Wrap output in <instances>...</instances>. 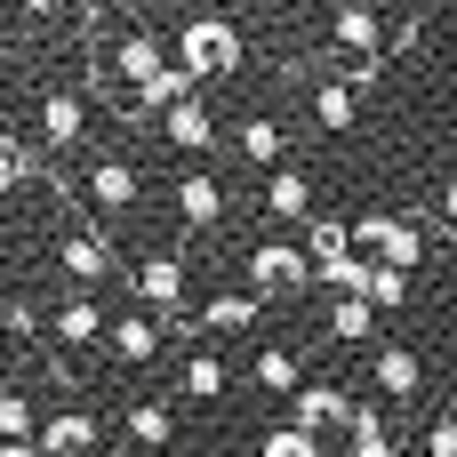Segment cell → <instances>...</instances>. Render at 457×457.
<instances>
[{"instance_id": "1", "label": "cell", "mask_w": 457, "mask_h": 457, "mask_svg": "<svg viewBox=\"0 0 457 457\" xmlns=\"http://www.w3.org/2000/svg\"><path fill=\"white\" fill-rule=\"evenodd\" d=\"M241 56H249L241 24H233V16H217V8H209V16H185V24H177V64H185L193 80H225Z\"/></svg>"}, {"instance_id": "2", "label": "cell", "mask_w": 457, "mask_h": 457, "mask_svg": "<svg viewBox=\"0 0 457 457\" xmlns=\"http://www.w3.org/2000/svg\"><path fill=\"white\" fill-rule=\"evenodd\" d=\"M353 249H361L370 265L418 273V265H426V225L402 217V209H370V217H353Z\"/></svg>"}, {"instance_id": "3", "label": "cell", "mask_w": 457, "mask_h": 457, "mask_svg": "<svg viewBox=\"0 0 457 457\" xmlns=\"http://www.w3.org/2000/svg\"><path fill=\"white\" fill-rule=\"evenodd\" d=\"M241 265H249V297H297V289H313V281H321V273H313V257H305L297 241H281V233L249 241V249H241Z\"/></svg>"}, {"instance_id": "4", "label": "cell", "mask_w": 457, "mask_h": 457, "mask_svg": "<svg viewBox=\"0 0 457 457\" xmlns=\"http://www.w3.org/2000/svg\"><path fill=\"white\" fill-rule=\"evenodd\" d=\"M169 64H177V48H161V40L145 32V24H129V32L112 40V56H104V80L137 96V88H153V80H161ZM129 96H120V104H129Z\"/></svg>"}, {"instance_id": "5", "label": "cell", "mask_w": 457, "mask_h": 457, "mask_svg": "<svg viewBox=\"0 0 457 457\" xmlns=\"http://www.w3.org/2000/svg\"><path fill=\"white\" fill-rule=\"evenodd\" d=\"M129 289H137V305L169 329V321H185V257H169V249H153V257H137V273H129Z\"/></svg>"}, {"instance_id": "6", "label": "cell", "mask_w": 457, "mask_h": 457, "mask_svg": "<svg viewBox=\"0 0 457 457\" xmlns=\"http://www.w3.org/2000/svg\"><path fill=\"white\" fill-rule=\"evenodd\" d=\"M40 321H48L40 337H48V345H64V353H80V345H104V337H112V313H104V305H96L88 289L56 297V305H48Z\"/></svg>"}, {"instance_id": "7", "label": "cell", "mask_w": 457, "mask_h": 457, "mask_svg": "<svg viewBox=\"0 0 457 457\" xmlns=\"http://www.w3.org/2000/svg\"><path fill=\"white\" fill-rule=\"evenodd\" d=\"M48 257H56V273H64L72 289H96V281H112V273H120V249H112L104 233H56V241H48Z\"/></svg>"}, {"instance_id": "8", "label": "cell", "mask_w": 457, "mask_h": 457, "mask_svg": "<svg viewBox=\"0 0 457 457\" xmlns=\"http://www.w3.org/2000/svg\"><path fill=\"white\" fill-rule=\"evenodd\" d=\"M353 418H361V402H353L345 386H329V378H313V386L289 402V426H305L313 442H321V434H353Z\"/></svg>"}, {"instance_id": "9", "label": "cell", "mask_w": 457, "mask_h": 457, "mask_svg": "<svg viewBox=\"0 0 457 457\" xmlns=\"http://www.w3.org/2000/svg\"><path fill=\"white\" fill-rule=\"evenodd\" d=\"M370 386H378L386 402H418V394H426V353L402 345V337L370 345Z\"/></svg>"}, {"instance_id": "10", "label": "cell", "mask_w": 457, "mask_h": 457, "mask_svg": "<svg viewBox=\"0 0 457 457\" xmlns=\"http://www.w3.org/2000/svg\"><path fill=\"white\" fill-rule=\"evenodd\" d=\"M80 137H88V96L80 88H40V145H48V161H64Z\"/></svg>"}, {"instance_id": "11", "label": "cell", "mask_w": 457, "mask_h": 457, "mask_svg": "<svg viewBox=\"0 0 457 457\" xmlns=\"http://www.w3.org/2000/svg\"><path fill=\"white\" fill-rule=\"evenodd\" d=\"M120 442H129V450H169V442H177V402H169V394H145V402H129V410H120Z\"/></svg>"}, {"instance_id": "12", "label": "cell", "mask_w": 457, "mask_h": 457, "mask_svg": "<svg viewBox=\"0 0 457 457\" xmlns=\"http://www.w3.org/2000/svg\"><path fill=\"white\" fill-rule=\"evenodd\" d=\"M161 345H169V329H161L153 313H120V321H112V337H104V353H112L120 370H153V361H161Z\"/></svg>"}, {"instance_id": "13", "label": "cell", "mask_w": 457, "mask_h": 457, "mask_svg": "<svg viewBox=\"0 0 457 457\" xmlns=\"http://www.w3.org/2000/svg\"><path fill=\"white\" fill-rule=\"evenodd\" d=\"M329 40L345 48V64H370V56H386V40H394V32H386V16H378V8H337V16H329Z\"/></svg>"}, {"instance_id": "14", "label": "cell", "mask_w": 457, "mask_h": 457, "mask_svg": "<svg viewBox=\"0 0 457 457\" xmlns=\"http://www.w3.org/2000/svg\"><path fill=\"white\" fill-rule=\"evenodd\" d=\"M137 193H145L137 161H120V153L88 161V201H96V209H137Z\"/></svg>"}, {"instance_id": "15", "label": "cell", "mask_w": 457, "mask_h": 457, "mask_svg": "<svg viewBox=\"0 0 457 457\" xmlns=\"http://www.w3.org/2000/svg\"><path fill=\"white\" fill-rule=\"evenodd\" d=\"M217 217H225V185H217L209 169H185V177H177V225L209 233Z\"/></svg>"}, {"instance_id": "16", "label": "cell", "mask_w": 457, "mask_h": 457, "mask_svg": "<svg viewBox=\"0 0 457 457\" xmlns=\"http://www.w3.org/2000/svg\"><path fill=\"white\" fill-rule=\"evenodd\" d=\"M96 418L88 410H48V426H40V450L48 457H96Z\"/></svg>"}, {"instance_id": "17", "label": "cell", "mask_w": 457, "mask_h": 457, "mask_svg": "<svg viewBox=\"0 0 457 457\" xmlns=\"http://www.w3.org/2000/svg\"><path fill=\"white\" fill-rule=\"evenodd\" d=\"M265 217H273V225H313V177H305V169H273Z\"/></svg>"}, {"instance_id": "18", "label": "cell", "mask_w": 457, "mask_h": 457, "mask_svg": "<svg viewBox=\"0 0 457 457\" xmlns=\"http://www.w3.org/2000/svg\"><path fill=\"white\" fill-rule=\"evenodd\" d=\"M249 378H257L265 394H289V402H297V394L313 386V378H305V353H297V345H257V361H249Z\"/></svg>"}, {"instance_id": "19", "label": "cell", "mask_w": 457, "mask_h": 457, "mask_svg": "<svg viewBox=\"0 0 457 457\" xmlns=\"http://www.w3.org/2000/svg\"><path fill=\"white\" fill-rule=\"evenodd\" d=\"M313 120H321L329 137H345V129L361 120V88H353L345 72H329V80H313Z\"/></svg>"}, {"instance_id": "20", "label": "cell", "mask_w": 457, "mask_h": 457, "mask_svg": "<svg viewBox=\"0 0 457 457\" xmlns=\"http://www.w3.org/2000/svg\"><path fill=\"white\" fill-rule=\"evenodd\" d=\"M265 321V297H249V289H217L209 305H201V329H217V337H241V329H257Z\"/></svg>"}, {"instance_id": "21", "label": "cell", "mask_w": 457, "mask_h": 457, "mask_svg": "<svg viewBox=\"0 0 457 457\" xmlns=\"http://www.w3.org/2000/svg\"><path fill=\"white\" fill-rule=\"evenodd\" d=\"M161 137H169L177 153H209V145H217V112H209V104L193 96V104H177V112L161 120Z\"/></svg>"}, {"instance_id": "22", "label": "cell", "mask_w": 457, "mask_h": 457, "mask_svg": "<svg viewBox=\"0 0 457 457\" xmlns=\"http://www.w3.org/2000/svg\"><path fill=\"white\" fill-rule=\"evenodd\" d=\"M321 321H329V345H370L378 337V305L370 297H329Z\"/></svg>"}, {"instance_id": "23", "label": "cell", "mask_w": 457, "mask_h": 457, "mask_svg": "<svg viewBox=\"0 0 457 457\" xmlns=\"http://www.w3.org/2000/svg\"><path fill=\"white\" fill-rule=\"evenodd\" d=\"M40 410H32V394L24 386H0V450H16V442H40Z\"/></svg>"}, {"instance_id": "24", "label": "cell", "mask_w": 457, "mask_h": 457, "mask_svg": "<svg viewBox=\"0 0 457 457\" xmlns=\"http://www.w3.org/2000/svg\"><path fill=\"white\" fill-rule=\"evenodd\" d=\"M281 153H289V129H281L273 112H257V120L241 129V161H257V169H289Z\"/></svg>"}, {"instance_id": "25", "label": "cell", "mask_w": 457, "mask_h": 457, "mask_svg": "<svg viewBox=\"0 0 457 457\" xmlns=\"http://www.w3.org/2000/svg\"><path fill=\"white\" fill-rule=\"evenodd\" d=\"M305 257H313V273L337 265V257H353V225H345V217H313V225H305Z\"/></svg>"}, {"instance_id": "26", "label": "cell", "mask_w": 457, "mask_h": 457, "mask_svg": "<svg viewBox=\"0 0 457 457\" xmlns=\"http://www.w3.org/2000/svg\"><path fill=\"white\" fill-rule=\"evenodd\" d=\"M345 442H353V457H402L394 426H386V410H370V402H361V418H353V434H345Z\"/></svg>"}, {"instance_id": "27", "label": "cell", "mask_w": 457, "mask_h": 457, "mask_svg": "<svg viewBox=\"0 0 457 457\" xmlns=\"http://www.w3.org/2000/svg\"><path fill=\"white\" fill-rule=\"evenodd\" d=\"M177 386H185V402H217V394H225V361H217V353H185Z\"/></svg>"}, {"instance_id": "28", "label": "cell", "mask_w": 457, "mask_h": 457, "mask_svg": "<svg viewBox=\"0 0 457 457\" xmlns=\"http://www.w3.org/2000/svg\"><path fill=\"white\" fill-rule=\"evenodd\" d=\"M32 169H40V161H32V145L0 129V201H16V193L32 185Z\"/></svg>"}, {"instance_id": "29", "label": "cell", "mask_w": 457, "mask_h": 457, "mask_svg": "<svg viewBox=\"0 0 457 457\" xmlns=\"http://www.w3.org/2000/svg\"><path fill=\"white\" fill-rule=\"evenodd\" d=\"M370 273H378V265H370V257L353 249V257L321 265V289H329V297H370Z\"/></svg>"}, {"instance_id": "30", "label": "cell", "mask_w": 457, "mask_h": 457, "mask_svg": "<svg viewBox=\"0 0 457 457\" xmlns=\"http://www.w3.org/2000/svg\"><path fill=\"white\" fill-rule=\"evenodd\" d=\"M257 457H321V442H313L305 426H273V434L257 442Z\"/></svg>"}, {"instance_id": "31", "label": "cell", "mask_w": 457, "mask_h": 457, "mask_svg": "<svg viewBox=\"0 0 457 457\" xmlns=\"http://www.w3.org/2000/svg\"><path fill=\"white\" fill-rule=\"evenodd\" d=\"M370 305H378V313H402V305H410V273L378 265V273H370Z\"/></svg>"}, {"instance_id": "32", "label": "cell", "mask_w": 457, "mask_h": 457, "mask_svg": "<svg viewBox=\"0 0 457 457\" xmlns=\"http://www.w3.org/2000/svg\"><path fill=\"white\" fill-rule=\"evenodd\" d=\"M418 457H457V410L426 418V434H418Z\"/></svg>"}, {"instance_id": "33", "label": "cell", "mask_w": 457, "mask_h": 457, "mask_svg": "<svg viewBox=\"0 0 457 457\" xmlns=\"http://www.w3.org/2000/svg\"><path fill=\"white\" fill-rule=\"evenodd\" d=\"M442 225L457 233V177H442Z\"/></svg>"}, {"instance_id": "34", "label": "cell", "mask_w": 457, "mask_h": 457, "mask_svg": "<svg viewBox=\"0 0 457 457\" xmlns=\"http://www.w3.org/2000/svg\"><path fill=\"white\" fill-rule=\"evenodd\" d=\"M8 345H16V329H8V313H0V370H8Z\"/></svg>"}, {"instance_id": "35", "label": "cell", "mask_w": 457, "mask_h": 457, "mask_svg": "<svg viewBox=\"0 0 457 457\" xmlns=\"http://www.w3.org/2000/svg\"><path fill=\"white\" fill-rule=\"evenodd\" d=\"M0 457H48V450H40V442H16V450H0Z\"/></svg>"}, {"instance_id": "36", "label": "cell", "mask_w": 457, "mask_h": 457, "mask_svg": "<svg viewBox=\"0 0 457 457\" xmlns=\"http://www.w3.org/2000/svg\"><path fill=\"white\" fill-rule=\"evenodd\" d=\"M0 64H16V40H8V24H0Z\"/></svg>"}]
</instances>
